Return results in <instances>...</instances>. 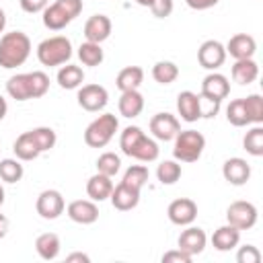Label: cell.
I'll use <instances>...</instances> for the list:
<instances>
[{
	"mask_svg": "<svg viewBox=\"0 0 263 263\" xmlns=\"http://www.w3.org/2000/svg\"><path fill=\"white\" fill-rule=\"evenodd\" d=\"M78 60L84 64V66H101L103 60H105V51L101 47V43H92V41H84L80 43L78 47Z\"/></svg>",
	"mask_w": 263,
	"mask_h": 263,
	"instance_id": "obj_30",
	"label": "cell"
},
{
	"mask_svg": "<svg viewBox=\"0 0 263 263\" xmlns=\"http://www.w3.org/2000/svg\"><path fill=\"white\" fill-rule=\"evenodd\" d=\"M82 0H55L47 4L41 12L43 27L49 31H62L82 12Z\"/></svg>",
	"mask_w": 263,
	"mask_h": 263,
	"instance_id": "obj_4",
	"label": "cell"
},
{
	"mask_svg": "<svg viewBox=\"0 0 263 263\" xmlns=\"http://www.w3.org/2000/svg\"><path fill=\"white\" fill-rule=\"evenodd\" d=\"M166 216L175 226H189L197 218V203L191 197L173 199L166 208Z\"/></svg>",
	"mask_w": 263,
	"mask_h": 263,
	"instance_id": "obj_13",
	"label": "cell"
},
{
	"mask_svg": "<svg viewBox=\"0 0 263 263\" xmlns=\"http://www.w3.org/2000/svg\"><path fill=\"white\" fill-rule=\"evenodd\" d=\"M226 119L234 127L251 125L249 123V117H247V111H245V101L242 99H234V101L228 103V107H226Z\"/></svg>",
	"mask_w": 263,
	"mask_h": 263,
	"instance_id": "obj_36",
	"label": "cell"
},
{
	"mask_svg": "<svg viewBox=\"0 0 263 263\" xmlns=\"http://www.w3.org/2000/svg\"><path fill=\"white\" fill-rule=\"evenodd\" d=\"M25 175V168L18 158H2L0 160V179L4 183H18Z\"/></svg>",
	"mask_w": 263,
	"mask_h": 263,
	"instance_id": "obj_35",
	"label": "cell"
},
{
	"mask_svg": "<svg viewBox=\"0 0 263 263\" xmlns=\"http://www.w3.org/2000/svg\"><path fill=\"white\" fill-rule=\"evenodd\" d=\"M242 148L251 154V156H263V127L261 125H253L245 138H242Z\"/></svg>",
	"mask_w": 263,
	"mask_h": 263,
	"instance_id": "obj_34",
	"label": "cell"
},
{
	"mask_svg": "<svg viewBox=\"0 0 263 263\" xmlns=\"http://www.w3.org/2000/svg\"><path fill=\"white\" fill-rule=\"evenodd\" d=\"M142 82H144V70L140 66H125L115 76V86L121 92L123 90H136V88H140Z\"/></svg>",
	"mask_w": 263,
	"mask_h": 263,
	"instance_id": "obj_28",
	"label": "cell"
},
{
	"mask_svg": "<svg viewBox=\"0 0 263 263\" xmlns=\"http://www.w3.org/2000/svg\"><path fill=\"white\" fill-rule=\"evenodd\" d=\"M29 136H31V140L35 142V146H37V150H39L41 154L47 152V150H51V148L55 146V142H58L55 132H53L51 127H47V125H39V127L29 129Z\"/></svg>",
	"mask_w": 263,
	"mask_h": 263,
	"instance_id": "obj_32",
	"label": "cell"
},
{
	"mask_svg": "<svg viewBox=\"0 0 263 263\" xmlns=\"http://www.w3.org/2000/svg\"><path fill=\"white\" fill-rule=\"evenodd\" d=\"M76 99H78V105H80L84 111H88V113H99V111H103V109L107 107V103H109V92H107V88L101 86V84H82V86L78 88Z\"/></svg>",
	"mask_w": 263,
	"mask_h": 263,
	"instance_id": "obj_9",
	"label": "cell"
},
{
	"mask_svg": "<svg viewBox=\"0 0 263 263\" xmlns=\"http://www.w3.org/2000/svg\"><path fill=\"white\" fill-rule=\"evenodd\" d=\"M66 261L68 263H90V257L86 255V253H70L68 257H66Z\"/></svg>",
	"mask_w": 263,
	"mask_h": 263,
	"instance_id": "obj_45",
	"label": "cell"
},
{
	"mask_svg": "<svg viewBox=\"0 0 263 263\" xmlns=\"http://www.w3.org/2000/svg\"><path fill=\"white\" fill-rule=\"evenodd\" d=\"M136 2H138L140 6H148V8H150V4H152V0H136Z\"/></svg>",
	"mask_w": 263,
	"mask_h": 263,
	"instance_id": "obj_49",
	"label": "cell"
},
{
	"mask_svg": "<svg viewBox=\"0 0 263 263\" xmlns=\"http://www.w3.org/2000/svg\"><path fill=\"white\" fill-rule=\"evenodd\" d=\"M121 168V158L115 152H103L97 158V173L107 175V177H115Z\"/></svg>",
	"mask_w": 263,
	"mask_h": 263,
	"instance_id": "obj_38",
	"label": "cell"
},
{
	"mask_svg": "<svg viewBox=\"0 0 263 263\" xmlns=\"http://www.w3.org/2000/svg\"><path fill=\"white\" fill-rule=\"evenodd\" d=\"M148 177H150L148 166H144V164H132V166L123 173V179H121V181L142 191V187L148 183Z\"/></svg>",
	"mask_w": 263,
	"mask_h": 263,
	"instance_id": "obj_39",
	"label": "cell"
},
{
	"mask_svg": "<svg viewBox=\"0 0 263 263\" xmlns=\"http://www.w3.org/2000/svg\"><path fill=\"white\" fill-rule=\"evenodd\" d=\"M117 129H119V119L113 113H103L86 125L84 144L90 148H105L113 140Z\"/></svg>",
	"mask_w": 263,
	"mask_h": 263,
	"instance_id": "obj_7",
	"label": "cell"
},
{
	"mask_svg": "<svg viewBox=\"0 0 263 263\" xmlns=\"http://www.w3.org/2000/svg\"><path fill=\"white\" fill-rule=\"evenodd\" d=\"M220 0H185V4L191 8V10H208V8H214Z\"/></svg>",
	"mask_w": 263,
	"mask_h": 263,
	"instance_id": "obj_44",
	"label": "cell"
},
{
	"mask_svg": "<svg viewBox=\"0 0 263 263\" xmlns=\"http://www.w3.org/2000/svg\"><path fill=\"white\" fill-rule=\"evenodd\" d=\"M230 74H232V80L236 84H242L245 86V84H251V82H255L259 78V66H257V62L253 58L234 60Z\"/></svg>",
	"mask_w": 263,
	"mask_h": 263,
	"instance_id": "obj_25",
	"label": "cell"
},
{
	"mask_svg": "<svg viewBox=\"0 0 263 263\" xmlns=\"http://www.w3.org/2000/svg\"><path fill=\"white\" fill-rule=\"evenodd\" d=\"M197 62H199L201 68H205L210 72H216L226 62V47L216 39H208L197 49Z\"/></svg>",
	"mask_w": 263,
	"mask_h": 263,
	"instance_id": "obj_11",
	"label": "cell"
},
{
	"mask_svg": "<svg viewBox=\"0 0 263 263\" xmlns=\"http://www.w3.org/2000/svg\"><path fill=\"white\" fill-rule=\"evenodd\" d=\"M148 125H150V132H152L154 140H160V142H171L181 132V121L173 113H166V111L152 115Z\"/></svg>",
	"mask_w": 263,
	"mask_h": 263,
	"instance_id": "obj_12",
	"label": "cell"
},
{
	"mask_svg": "<svg viewBox=\"0 0 263 263\" xmlns=\"http://www.w3.org/2000/svg\"><path fill=\"white\" fill-rule=\"evenodd\" d=\"M8 228H10V222L4 214H0V238H4L8 234Z\"/></svg>",
	"mask_w": 263,
	"mask_h": 263,
	"instance_id": "obj_46",
	"label": "cell"
},
{
	"mask_svg": "<svg viewBox=\"0 0 263 263\" xmlns=\"http://www.w3.org/2000/svg\"><path fill=\"white\" fill-rule=\"evenodd\" d=\"M21 8L29 14H37V12H43L45 6L49 4V0H18Z\"/></svg>",
	"mask_w": 263,
	"mask_h": 263,
	"instance_id": "obj_43",
	"label": "cell"
},
{
	"mask_svg": "<svg viewBox=\"0 0 263 263\" xmlns=\"http://www.w3.org/2000/svg\"><path fill=\"white\" fill-rule=\"evenodd\" d=\"M242 101H245V111H247L249 123L261 125L263 123V97L255 92V95L242 97Z\"/></svg>",
	"mask_w": 263,
	"mask_h": 263,
	"instance_id": "obj_37",
	"label": "cell"
},
{
	"mask_svg": "<svg viewBox=\"0 0 263 263\" xmlns=\"http://www.w3.org/2000/svg\"><path fill=\"white\" fill-rule=\"evenodd\" d=\"M111 29H113V25H111V18L107 14H92V16L86 18L82 33H84V39L86 41L103 43V41L109 39Z\"/></svg>",
	"mask_w": 263,
	"mask_h": 263,
	"instance_id": "obj_18",
	"label": "cell"
},
{
	"mask_svg": "<svg viewBox=\"0 0 263 263\" xmlns=\"http://www.w3.org/2000/svg\"><path fill=\"white\" fill-rule=\"evenodd\" d=\"M6 113H8V103H6V99L0 95V121L6 117Z\"/></svg>",
	"mask_w": 263,
	"mask_h": 263,
	"instance_id": "obj_47",
	"label": "cell"
},
{
	"mask_svg": "<svg viewBox=\"0 0 263 263\" xmlns=\"http://www.w3.org/2000/svg\"><path fill=\"white\" fill-rule=\"evenodd\" d=\"M35 210L37 214L43 218V220H55L64 214L66 210V201H64V195L58 191V189H45L37 195V201H35Z\"/></svg>",
	"mask_w": 263,
	"mask_h": 263,
	"instance_id": "obj_10",
	"label": "cell"
},
{
	"mask_svg": "<svg viewBox=\"0 0 263 263\" xmlns=\"http://www.w3.org/2000/svg\"><path fill=\"white\" fill-rule=\"evenodd\" d=\"M222 177L230 183V185H245L249 179H251V164L240 158V156H232L228 160H224L222 164Z\"/></svg>",
	"mask_w": 263,
	"mask_h": 263,
	"instance_id": "obj_19",
	"label": "cell"
},
{
	"mask_svg": "<svg viewBox=\"0 0 263 263\" xmlns=\"http://www.w3.org/2000/svg\"><path fill=\"white\" fill-rule=\"evenodd\" d=\"M230 95V82L224 74L220 72H210L203 80H201V92L199 97L214 101V103H222L226 97Z\"/></svg>",
	"mask_w": 263,
	"mask_h": 263,
	"instance_id": "obj_14",
	"label": "cell"
},
{
	"mask_svg": "<svg viewBox=\"0 0 263 263\" xmlns=\"http://www.w3.org/2000/svg\"><path fill=\"white\" fill-rule=\"evenodd\" d=\"M35 251L43 261H53L60 251H62V242L60 236L55 232H43L35 238Z\"/></svg>",
	"mask_w": 263,
	"mask_h": 263,
	"instance_id": "obj_26",
	"label": "cell"
},
{
	"mask_svg": "<svg viewBox=\"0 0 263 263\" xmlns=\"http://www.w3.org/2000/svg\"><path fill=\"white\" fill-rule=\"evenodd\" d=\"M183 175L179 160H162L156 166V179L160 185H175Z\"/></svg>",
	"mask_w": 263,
	"mask_h": 263,
	"instance_id": "obj_33",
	"label": "cell"
},
{
	"mask_svg": "<svg viewBox=\"0 0 263 263\" xmlns=\"http://www.w3.org/2000/svg\"><path fill=\"white\" fill-rule=\"evenodd\" d=\"M4 29H6V12H4V8H0V37L4 33Z\"/></svg>",
	"mask_w": 263,
	"mask_h": 263,
	"instance_id": "obj_48",
	"label": "cell"
},
{
	"mask_svg": "<svg viewBox=\"0 0 263 263\" xmlns=\"http://www.w3.org/2000/svg\"><path fill=\"white\" fill-rule=\"evenodd\" d=\"M226 47V55L234 58V60H247V58H253L255 51H257V41L253 35H247V33H236L228 39V43L224 45Z\"/></svg>",
	"mask_w": 263,
	"mask_h": 263,
	"instance_id": "obj_20",
	"label": "cell"
},
{
	"mask_svg": "<svg viewBox=\"0 0 263 263\" xmlns=\"http://www.w3.org/2000/svg\"><path fill=\"white\" fill-rule=\"evenodd\" d=\"M31 55V39L23 31H10L0 37V68L12 70L23 66Z\"/></svg>",
	"mask_w": 263,
	"mask_h": 263,
	"instance_id": "obj_3",
	"label": "cell"
},
{
	"mask_svg": "<svg viewBox=\"0 0 263 263\" xmlns=\"http://www.w3.org/2000/svg\"><path fill=\"white\" fill-rule=\"evenodd\" d=\"M117 107H119V115L121 117L134 119L144 111V97H142V92L138 88L136 90H123L121 97H119Z\"/></svg>",
	"mask_w": 263,
	"mask_h": 263,
	"instance_id": "obj_24",
	"label": "cell"
},
{
	"mask_svg": "<svg viewBox=\"0 0 263 263\" xmlns=\"http://www.w3.org/2000/svg\"><path fill=\"white\" fill-rule=\"evenodd\" d=\"M205 245H208V236H205L203 228L191 226V224L185 226V230H183V232L179 234V238H177V249H181L183 253H187V255H191V257L203 253Z\"/></svg>",
	"mask_w": 263,
	"mask_h": 263,
	"instance_id": "obj_15",
	"label": "cell"
},
{
	"mask_svg": "<svg viewBox=\"0 0 263 263\" xmlns=\"http://www.w3.org/2000/svg\"><path fill=\"white\" fill-rule=\"evenodd\" d=\"M66 214L72 222L82 224V226L95 224L99 220V208H97V201H92V199H74V201H70L66 205Z\"/></svg>",
	"mask_w": 263,
	"mask_h": 263,
	"instance_id": "obj_16",
	"label": "cell"
},
{
	"mask_svg": "<svg viewBox=\"0 0 263 263\" xmlns=\"http://www.w3.org/2000/svg\"><path fill=\"white\" fill-rule=\"evenodd\" d=\"M257 218H259V212L255 208V203L251 201H245V199H238V201H232L226 210V222L238 230H249L257 224Z\"/></svg>",
	"mask_w": 263,
	"mask_h": 263,
	"instance_id": "obj_8",
	"label": "cell"
},
{
	"mask_svg": "<svg viewBox=\"0 0 263 263\" xmlns=\"http://www.w3.org/2000/svg\"><path fill=\"white\" fill-rule=\"evenodd\" d=\"M49 90V76L41 70L14 74L6 80V92L14 101L41 99Z\"/></svg>",
	"mask_w": 263,
	"mask_h": 263,
	"instance_id": "obj_2",
	"label": "cell"
},
{
	"mask_svg": "<svg viewBox=\"0 0 263 263\" xmlns=\"http://www.w3.org/2000/svg\"><path fill=\"white\" fill-rule=\"evenodd\" d=\"M173 8H175V2H173V0H152V4H150V10H152V14H154L156 18H166V16H171Z\"/></svg>",
	"mask_w": 263,
	"mask_h": 263,
	"instance_id": "obj_41",
	"label": "cell"
},
{
	"mask_svg": "<svg viewBox=\"0 0 263 263\" xmlns=\"http://www.w3.org/2000/svg\"><path fill=\"white\" fill-rule=\"evenodd\" d=\"M4 187H2V183H0V208H2V203H4Z\"/></svg>",
	"mask_w": 263,
	"mask_h": 263,
	"instance_id": "obj_50",
	"label": "cell"
},
{
	"mask_svg": "<svg viewBox=\"0 0 263 263\" xmlns=\"http://www.w3.org/2000/svg\"><path fill=\"white\" fill-rule=\"evenodd\" d=\"M55 80L64 90H76L84 82V70L74 64H64V66H60Z\"/></svg>",
	"mask_w": 263,
	"mask_h": 263,
	"instance_id": "obj_27",
	"label": "cell"
},
{
	"mask_svg": "<svg viewBox=\"0 0 263 263\" xmlns=\"http://www.w3.org/2000/svg\"><path fill=\"white\" fill-rule=\"evenodd\" d=\"M175 146H173V156L179 162H195L201 158L203 148H205V138L197 129H181L175 136Z\"/></svg>",
	"mask_w": 263,
	"mask_h": 263,
	"instance_id": "obj_6",
	"label": "cell"
},
{
	"mask_svg": "<svg viewBox=\"0 0 263 263\" xmlns=\"http://www.w3.org/2000/svg\"><path fill=\"white\" fill-rule=\"evenodd\" d=\"M113 187H115V185H113V177L95 173V175L86 181V195H88L92 201H105V199H109Z\"/></svg>",
	"mask_w": 263,
	"mask_h": 263,
	"instance_id": "obj_23",
	"label": "cell"
},
{
	"mask_svg": "<svg viewBox=\"0 0 263 263\" xmlns=\"http://www.w3.org/2000/svg\"><path fill=\"white\" fill-rule=\"evenodd\" d=\"M191 255L183 253L181 249H173V251H166L162 255V263H191Z\"/></svg>",
	"mask_w": 263,
	"mask_h": 263,
	"instance_id": "obj_42",
	"label": "cell"
},
{
	"mask_svg": "<svg viewBox=\"0 0 263 263\" xmlns=\"http://www.w3.org/2000/svg\"><path fill=\"white\" fill-rule=\"evenodd\" d=\"M140 189H136V187H132V185H127V183H119V185H115L113 187V191H111V195H109V199H111V205L115 208V210H119V212H129V210H134V208H138V203H140Z\"/></svg>",
	"mask_w": 263,
	"mask_h": 263,
	"instance_id": "obj_17",
	"label": "cell"
},
{
	"mask_svg": "<svg viewBox=\"0 0 263 263\" xmlns=\"http://www.w3.org/2000/svg\"><path fill=\"white\" fill-rule=\"evenodd\" d=\"M119 148L125 156L136 158L140 162H154L160 154V148L154 138L146 136L142 127L138 125H127L121 136H119Z\"/></svg>",
	"mask_w": 263,
	"mask_h": 263,
	"instance_id": "obj_1",
	"label": "cell"
},
{
	"mask_svg": "<svg viewBox=\"0 0 263 263\" xmlns=\"http://www.w3.org/2000/svg\"><path fill=\"white\" fill-rule=\"evenodd\" d=\"M12 152H14V156H16L21 162L35 160V158H39V154H41V152L37 150L35 142L31 140L29 132H23V134L14 140V144H12Z\"/></svg>",
	"mask_w": 263,
	"mask_h": 263,
	"instance_id": "obj_29",
	"label": "cell"
},
{
	"mask_svg": "<svg viewBox=\"0 0 263 263\" xmlns=\"http://www.w3.org/2000/svg\"><path fill=\"white\" fill-rule=\"evenodd\" d=\"M72 58V41L66 35H53L37 45V60L41 66L55 68L68 64Z\"/></svg>",
	"mask_w": 263,
	"mask_h": 263,
	"instance_id": "obj_5",
	"label": "cell"
},
{
	"mask_svg": "<svg viewBox=\"0 0 263 263\" xmlns=\"http://www.w3.org/2000/svg\"><path fill=\"white\" fill-rule=\"evenodd\" d=\"M261 251L255 245H242L236 251V263H259Z\"/></svg>",
	"mask_w": 263,
	"mask_h": 263,
	"instance_id": "obj_40",
	"label": "cell"
},
{
	"mask_svg": "<svg viewBox=\"0 0 263 263\" xmlns=\"http://www.w3.org/2000/svg\"><path fill=\"white\" fill-rule=\"evenodd\" d=\"M177 113L187 123H195L197 119H201V101H199V95H195L193 90L179 92L177 95Z\"/></svg>",
	"mask_w": 263,
	"mask_h": 263,
	"instance_id": "obj_21",
	"label": "cell"
},
{
	"mask_svg": "<svg viewBox=\"0 0 263 263\" xmlns=\"http://www.w3.org/2000/svg\"><path fill=\"white\" fill-rule=\"evenodd\" d=\"M152 78L158 84H173L179 78V66L171 60H160L152 66Z\"/></svg>",
	"mask_w": 263,
	"mask_h": 263,
	"instance_id": "obj_31",
	"label": "cell"
},
{
	"mask_svg": "<svg viewBox=\"0 0 263 263\" xmlns=\"http://www.w3.org/2000/svg\"><path fill=\"white\" fill-rule=\"evenodd\" d=\"M238 242H240V230L234 228V226H230L228 222H226L224 226L216 228L214 234H212V245H214V249L220 251V253H226V251L236 249Z\"/></svg>",
	"mask_w": 263,
	"mask_h": 263,
	"instance_id": "obj_22",
	"label": "cell"
}]
</instances>
